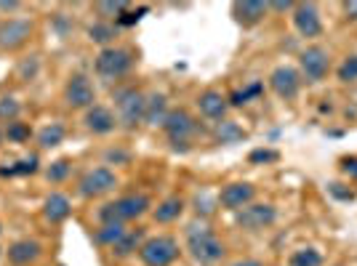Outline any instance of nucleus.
Returning <instances> with one entry per match:
<instances>
[{"mask_svg":"<svg viewBox=\"0 0 357 266\" xmlns=\"http://www.w3.org/2000/svg\"><path fill=\"white\" fill-rule=\"evenodd\" d=\"M187 240H190V253L195 261L200 264H216L224 258V245L222 240L213 235L206 221H192L187 226Z\"/></svg>","mask_w":357,"mask_h":266,"instance_id":"1","label":"nucleus"},{"mask_svg":"<svg viewBox=\"0 0 357 266\" xmlns=\"http://www.w3.org/2000/svg\"><path fill=\"white\" fill-rule=\"evenodd\" d=\"M149 210V197L144 194H126L115 203H105L99 208V221L102 224H126L144 216Z\"/></svg>","mask_w":357,"mask_h":266,"instance_id":"2","label":"nucleus"},{"mask_svg":"<svg viewBox=\"0 0 357 266\" xmlns=\"http://www.w3.org/2000/svg\"><path fill=\"white\" fill-rule=\"evenodd\" d=\"M147 96L136 88H120L115 93V118L123 128H136L144 120Z\"/></svg>","mask_w":357,"mask_h":266,"instance_id":"3","label":"nucleus"},{"mask_svg":"<svg viewBox=\"0 0 357 266\" xmlns=\"http://www.w3.org/2000/svg\"><path fill=\"white\" fill-rule=\"evenodd\" d=\"M93 67H96V72L102 75V77L115 80V77H123V75L134 67V54H131L128 48L109 45V48H102V51H99Z\"/></svg>","mask_w":357,"mask_h":266,"instance_id":"4","label":"nucleus"},{"mask_svg":"<svg viewBox=\"0 0 357 266\" xmlns=\"http://www.w3.org/2000/svg\"><path fill=\"white\" fill-rule=\"evenodd\" d=\"M118 187V176L112 168L107 165H99V168H91L86 171L80 181H77V194L86 197V200H93V197H102V194L112 192Z\"/></svg>","mask_w":357,"mask_h":266,"instance_id":"5","label":"nucleus"},{"mask_svg":"<svg viewBox=\"0 0 357 266\" xmlns=\"http://www.w3.org/2000/svg\"><path fill=\"white\" fill-rule=\"evenodd\" d=\"M178 256V242L174 237H152L142 242L139 258L144 266H171Z\"/></svg>","mask_w":357,"mask_h":266,"instance_id":"6","label":"nucleus"},{"mask_svg":"<svg viewBox=\"0 0 357 266\" xmlns=\"http://www.w3.org/2000/svg\"><path fill=\"white\" fill-rule=\"evenodd\" d=\"M275 219H278V210H275V205H269V203L245 205L235 213L238 226L248 229V232H259V229H264V226H269V224H275Z\"/></svg>","mask_w":357,"mask_h":266,"instance_id":"7","label":"nucleus"},{"mask_svg":"<svg viewBox=\"0 0 357 266\" xmlns=\"http://www.w3.org/2000/svg\"><path fill=\"white\" fill-rule=\"evenodd\" d=\"M64 102L73 109H91L96 102V91L86 75H73L64 86Z\"/></svg>","mask_w":357,"mask_h":266,"instance_id":"8","label":"nucleus"},{"mask_svg":"<svg viewBox=\"0 0 357 266\" xmlns=\"http://www.w3.org/2000/svg\"><path fill=\"white\" fill-rule=\"evenodd\" d=\"M163 131L168 133L171 144H190V136L197 131V123L184 109H171L163 123Z\"/></svg>","mask_w":357,"mask_h":266,"instance_id":"9","label":"nucleus"},{"mask_svg":"<svg viewBox=\"0 0 357 266\" xmlns=\"http://www.w3.org/2000/svg\"><path fill=\"white\" fill-rule=\"evenodd\" d=\"M298 64H301V72L307 80H323L328 75V67H331V56H328L326 48H320V45H310L307 51H301V56H298Z\"/></svg>","mask_w":357,"mask_h":266,"instance_id":"10","label":"nucleus"},{"mask_svg":"<svg viewBox=\"0 0 357 266\" xmlns=\"http://www.w3.org/2000/svg\"><path fill=\"white\" fill-rule=\"evenodd\" d=\"M32 22L30 19H8L0 24V48L3 51H16L30 40Z\"/></svg>","mask_w":357,"mask_h":266,"instance_id":"11","label":"nucleus"},{"mask_svg":"<svg viewBox=\"0 0 357 266\" xmlns=\"http://www.w3.org/2000/svg\"><path fill=\"white\" fill-rule=\"evenodd\" d=\"M253 194H256L253 184H245V181L227 184V187L222 189V194H219V205H224L227 210H235V213H238L240 208L251 205Z\"/></svg>","mask_w":357,"mask_h":266,"instance_id":"12","label":"nucleus"},{"mask_svg":"<svg viewBox=\"0 0 357 266\" xmlns=\"http://www.w3.org/2000/svg\"><path fill=\"white\" fill-rule=\"evenodd\" d=\"M294 24H296L298 35H304V38H317L323 32V22L312 3H298L294 8Z\"/></svg>","mask_w":357,"mask_h":266,"instance_id":"13","label":"nucleus"},{"mask_svg":"<svg viewBox=\"0 0 357 266\" xmlns=\"http://www.w3.org/2000/svg\"><path fill=\"white\" fill-rule=\"evenodd\" d=\"M269 86H272V91H275L280 99H294L298 93L301 80H298V72L294 67H278L275 72L269 75Z\"/></svg>","mask_w":357,"mask_h":266,"instance_id":"14","label":"nucleus"},{"mask_svg":"<svg viewBox=\"0 0 357 266\" xmlns=\"http://www.w3.org/2000/svg\"><path fill=\"white\" fill-rule=\"evenodd\" d=\"M83 123H86V128H89L91 133L105 136V133L115 131L118 118H115V115H112L107 107H102V104H93L91 109H86V118H83Z\"/></svg>","mask_w":357,"mask_h":266,"instance_id":"15","label":"nucleus"},{"mask_svg":"<svg viewBox=\"0 0 357 266\" xmlns=\"http://www.w3.org/2000/svg\"><path fill=\"white\" fill-rule=\"evenodd\" d=\"M40 253H43L40 242H35V240H16L14 245L8 248V261L14 266H30L40 258Z\"/></svg>","mask_w":357,"mask_h":266,"instance_id":"16","label":"nucleus"},{"mask_svg":"<svg viewBox=\"0 0 357 266\" xmlns=\"http://www.w3.org/2000/svg\"><path fill=\"white\" fill-rule=\"evenodd\" d=\"M269 6L267 3H261V0H245V3H235L232 6V14L238 19L243 27H253V24H259L264 16H267Z\"/></svg>","mask_w":357,"mask_h":266,"instance_id":"17","label":"nucleus"},{"mask_svg":"<svg viewBox=\"0 0 357 266\" xmlns=\"http://www.w3.org/2000/svg\"><path fill=\"white\" fill-rule=\"evenodd\" d=\"M197 107H200V112H203L206 118H211V120H224L229 102L224 99L219 91H206V93H200V99H197Z\"/></svg>","mask_w":357,"mask_h":266,"instance_id":"18","label":"nucleus"},{"mask_svg":"<svg viewBox=\"0 0 357 266\" xmlns=\"http://www.w3.org/2000/svg\"><path fill=\"white\" fill-rule=\"evenodd\" d=\"M43 213L45 219L51 224H59L64 221V219H70V213H73V205H70V200H67V194H48L43 203Z\"/></svg>","mask_w":357,"mask_h":266,"instance_id":"19","label":"nucleus"},{"mask_svg":"<svg viewBox=\"0 0 357 266\" xmlns=\"http://www.w3.org/2000/svg\"><path fill=\"white\" fill-rule=\"evenodd\" d=\"M40 171V157L32 152V155H24L22 160H16L11 163L8 168L6 165H0V178H14V176H32V173H38Z\"/></svg>","mask_w":357,"mask_h":266,"instance_id":"20","label":"nucleus"},{"mask_svg":"<svg viewBox=\"0 0 357 266\" xmlns=\"http://www.w3.org/2000/svg\"><path fill=\"white\" fill-rule=\"evenodd\" d=\"M168 99L165 93H152L147 96V107H144V123L149 125H163L165 118H168Z\"/></svg>","mask_w":357,"mask_h":266,"instance_id":"21","label":"nucleus"},{"mask_svg":"<svg viewBox=\"0 0 357 266\" xmlns=\"http://www.w3.org/2000/svg\"><path fill=\"white\" fill-rule=\"evenodd\" d=\"M142 240H144V229H128V232L112 245V253H115L118 258H126V256H131L134 251L142 248Z\"/></svg>","mask_w":357,"mask_h":266,"instance_id":"22","label":"nucleus"},{"mask_svg":"<svg viewBox=\"0 0 357 266\" xmlns=\"http://www.w3.org/2000/svg\"><path fill=\"white\" fill-rule=\"evenodd\" d=\"M181 210H184V200L181 197H168V200H163L160 205L155 208V221L158 224L176 221L178 216H181Z\"/></svg>","mask_w":357,"mask_h":266,"instance_id":"23","label":"nucleus"},{"mask_svg":"<svg viewBox=\"0 0 357 266\" xmlns=\"http://www.w3.org/2000/svg\"><path fill=\"white\" fill-rule=\"evenodd\" d=\"M89 38L93 43H102L109 48V43L118 38V24H109V22H96L89 27Z\"/></svg>","mask_w":357,"mask_h":266,"instance_id":"24","label":"nucleus"},{"mask_svg":"<svg viewBox=\"0 0 357 266\" xmlns=\"http://www.w3.org/2000/svg\"><path fill=\"white\" fill-rule=\"evenodd\" d=\"M61 141H64V125H61V123H51V125H45L43 131L38 133L40 149H54V147H59Z\"/></svg>","mask_w":357,"mask_h":266,"instance_id":"25","label":"nucleus"},{"mask_svg":"<svg viewBox=\"0 0 357 266\" xmlns=\"http://www.w3.org/2000/svg\"><path fill=\"white\" fill-rule=\"evenodd\" d=\"M240 139H245V131L240 128L238 123L222 120V123L216 125V141H219V144H235Z\"/></svg>","mask_w":357,"mask_h":266,"instance_id":"26","label":"nucleus"},{"mask_svg":"<svg viewBox=\"0 0 357 266\" xmlns=\"http://www.w3.org/2000/svg\"><path fill=\"white\" fill-rule=\"evenodd\" d=\"M126 232H128L126 224H102V229H96V242H102V245H107V248H112Z\"/></svg>","mask_w":357,"mask_h":266,"instance_id":"27","label":"nucleus"},{"mask_svg":"<svg viewBox=\"0 0 357 266\" xmlns=\"http://www.w3.org/2000/svg\"><path fill=\"white\" fill-rule=\"evenodd\" d=\"M30 136H32L30 123L14 120V123H8V125H6V139H8L11 144H24V141H30Z\"/></svg>","mask_w":357,"mask_h":266,"instance_id":"28","label":"nucleus"},{"mask_svg":"<svg viewBox=\"0 0 357 266\" xmlns=\"http://www.w3.org/2000/svg\"><path fill=\"white\" fill-rule=\"evenodd\" d=\"M70 171H73V163L61 157V160H54V163L45 168V178H48L51 184H61L64 178L70 176Z\"/></svg>","mask_w":357,"mask_h":266,"instance_id":"29","label":"nucleus"},{"mask_svg":"<svg viewBox=\"0 0 357 266\" xmlns=\"http://www.w3.org/2000/svg\"><path fill=\"white\" fill-rule=\"evenodd\" d=\"M93 8H96V14L102 16V19H109V16L120 19V14H126L128 3L126 0H107V3H96Z\"/></svg>","mask_w":357,"mask_h":266,"instance_id":"30","label":"nucleus"},{"mask_svg":"<svg viewBox=\"0 0 357 266\" xmlns=\"http://www.w3.org/2000/svg\"><path fill=\"white\" fill-rule=\"evenodd\" d=\"M323 264V256L314 251V248H304L291 256V266H320Z\"/></svg>","mask_w":357,"mask_h":266,"instance_id":"31","label":"nucleus"},{"mask_svg":"<svg viewBox=\"0 0 357 266\" xmlns=\"http://www.w3.org/2000/svg\"><path fill=\"white\" fill-rule=\"evenodd\" d=\"M19 112H22V104L16 102L14 96H0V120L14 123L19 120Z\"/></svg>","mask_w":357,"mask_h":266,"instance_id":"32","label":"nucleus"},{"mask_svg":"<svg viewBox=\"0 0 357 266\" xmlns=\"http://www.w3.org/2000/svg\"><path fill=\"white\" fill-rule=\"evenodd\" d=\"M261 91H264V86H261V83H251V86H248V88L235 91V93H232V96H229V99H227V102L232 104V107H243V104H248V102H251L253 96H259V93H261Z\"/></svg>","mask_w":357,"mask_h":266,"instance_id":"33","label":"nucleus"},{"mask_svg":"<svg viewBox=\"0 0 357 266\" xmlns=\"http://www.w3.org/2000/svg\"><path fill=\"white\" fill-rule=\"evenodd\" d=\"M216 203H219V197H213V194H208V192H200L195 197V210H197V216H211Z\"/></svg>","mask_w":357,"mask_h":266,"instance_id":"34","label":"nucleus"},{"mask_svg":"<svg viewBox=\"0 0 357 266\" xmlns=\"http://www.w3.org/2000/svg\"><path fill=\"white\" fill-rule=\"evenodd\" d=\"M339 80H342V83H352V80H357V56H349V59L339 67Z\"/></svg>","mask_w":357,"mask_h":266,"instance_id":"35","label":"nucleus"},{"mask_svg":"<svg viewBox=\"0 0 357 266\" xmlns=\"http://www.w3.org/2000/svg\"><path fill=\"white\" fill-rule=\"evenodd\" d=\"M38 67H40L38 56H30V59H24L22 64H19V77H22V80H32V77L38 75Z\"/></svg>","mask_w":357,"mask_h":266,"instance_id":"36","label":"nucleus"},{"mask_svg":"<svg viewBox=\"0 0 357 266\" xmlns=\"http://www.w3.org/2000/svg\"><path fill=\"white\" fill-rule=\"evenodd\" d=\"M149 8L147 6H142V8H136V11H126V14H120V19H118V27H131V24H136L142 16L147 14Z\"/></svg>","mask_w":357,"mask_h":266,"instance_id":"37","label":"nucleus"},{"mask_svg":"<svg viewBox=\"0 0 357 266\" xmlns=\"http://www.w3.org/2000/svg\"><path fill=\"white\" fill-rule=\"evenodd\" d=\"M248 160L251 163H275L278 160V152L275 149H253Z\"/></svg>","mask_w":357,"mask_h":266,"instance_id":"38","label":"nucleus"},{"mask_svg":"<svg viewBox=\"0 0 357 266\" xmlns=\"http://www.w3.org/2000/svg\"><path fill=\"white\" fill-rule=\"evenodd\" d=\"M328 189H331V194H333L336 200H347V203L355 200V192H352V189H344V184H331Z\"/></svg>","mask_w":357,"mask_h":266,"instance_id":"39","label":"nucleus"},{"mask_svg":"<svg viewBox=\"0 0 357 266\" xmlns=\"http://www.w3.org/2000/svg\"><path fill=\"white\" fill-rule=\"evenodd\" d=\"M342 168H344V173H349V176L357 178V157H344Z\"/></svg>","mask_w":357,"mask_h":266,"instance_id":"40","label":"nucleus"},{"mask_svg":"<svg viewBox=\"0 0 357 266\" xmlns=\"http://www.w3.org/2000/svg\"><path fill=\"white\" fill-rule=\"evenodd\" d=\"M344 11H347V16H349V19H355V22H357V0L344 3Z\"/></svg>","mask_w":357,"mask_h":266,"instance_id":"41","label":"nucleus"},{"mask_svg":"<svg viewBox=\"0 0 357 266\" xmlns=\"http://www.w3.org/2000/svg\"><path fill=\"white\" fill-rule=\"evenodd\" d=\"M22 3L19 0H0V11H16Z\"/></svg>","mask_w":357,"mask_h":266,"instance_id":"42","label":"nucleus"},{"mask_svg":"<svg viewBox=\"0 0 357 266\" xmlns=\"http://www.w3.org/2000/svg\"><path fill=\"white\" fill-rule=\"evenodd\" d=\"M269 8H278V11H288V8H294V3H291V0H280V3H267Z\"/></svg>","mask_w":357,"mask_h":266,"instance_id":"43","label":"nucleus"},{"mask_svg":"<svg viewBox=\"0 0 357 266\" xmlns=\"http://www.w3.org/2000/svg\"><path fill=\"white\" fill-rule=\"evenodd\" d=\"M235 266H261L259 261H253V258H243V261H238Z\"/></svg>","mask_w":357,"mask_h":266,"instance_id":"44","label":"nucleus"},{"mask_svg":"<svg viewBox=\"0 0 357 266\" xmlns=\"http://www.w3.org/2000/svg\"><path fill=\"white\" fill-rule=\"evenodd\" d=\"M0 144H3V131H0Z\"/></svg>","mask_w":357,"mask_h":266,"instance_id":"45","label":"nucleus"}]
</instances>
